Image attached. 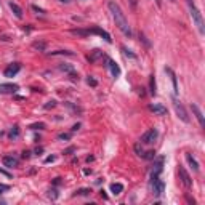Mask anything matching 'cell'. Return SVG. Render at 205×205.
Returning <instances> with one entry per match:
<instances>
[{
	"mask_svg": "<svg viewBox=\"0 0 205 205\" xmlns=\"http://www.w3.org/2000/svg\"><path fill=\"white\" fill-rule=\"evenodd\" d=\"M186 160H188V164H189V167L192 168V172H194V173H199V170H200V168H199V164H197V160H195L189 152L186 154Z\"/></svg>",
	"mask_w": 205,
	"mask_h": 205,
	"instance_id": "cell-14",
	"label": "cell"
},
{
	"mask_svg": "<svg viewBox=\"0 0 205 205\" xmlns=\"http://www.w3.org/2000/svg\"><path fill=\"white\" fill-rule=\"evenodd\" d=\"M64 106H66L68 109H71L72 112H76V114H77V112H82V109H80V107H77L76 104H72V102H64Z\"/></svg>",
	"mask_w": 205,
	"mask_h": 205,
	"instance_id": "cell-24",
	"label": "cell"
},
{
	"mask_svg": "<svg viewBox=\"0 0 205 205\" xmlns=\"http://www.w3.org/2000/svg\"><path fill=\"white\" fill-rule=\"evenodd\" d=\"M32 48H35V50H39V51H45V48H46V43L45 42H34L32 43Z\"/></svg>",
	"mask_w": 205,
	"mask_h": 205,
	"instance_id": "cell-20",
	"label": "cell"
},
{
	"mask_svg": "<svg viewBox=\"0 0 205 205\" xmlns=\"http://www.w3.org/2000/svg\"><path fill=\"white\" fill-rule=\"evenodd\" d=\"M32 10L35 11V13H40V15H45V10H42V8H39L37 5H32Z\"/></svg>",
	"mask_w": 205,
	"mask_h": 205,
	"instance_id": "cell-34",
	"label": "cell"
},
{
	"mask_svg": "<svg viewBox=\"0 0 205 205\" xmlns=\"http://www.w3.org/2000/svg\"><path fill=\"white\" fill-rule=\"evenodd\" d=\"M55 159H56V157H55V155H50V157H46V159H45V162L48 164V162H53Z\"/></svg>",
	"mask_w": 205,
	"mask_h": 205,
	"instance_id": "cell-38",
	"label": "cell"
},
{
	"mask_svg": "<svg viewBox=\"0 0 205 205\" xmlns=\"http://www.w3.org/2000/svg\"><path fill=\"white\" fill-rule=\"evenodd\" d=\"M165 71H167V72H168L170 76H172V82H173V91H175V95H176V93H178V85H176V76L173 74V71H172V69H168V68H167Z\"/></svg>",
	"mask_w": 205,
	"mask_h": 205,
	"instance_id": "cell-19",
	"label": "cell"
},
{
	"mask_svg": "<svg viewBox=\"0 0 205 205\" xmlns=\"http://www.w3.org/2000/svg\"><path fill=\"white\" fill-rule=\"evenodd\" d=\"M69 138H71V135H69V133H61V135L58 136V139H64V141H68Z\"/></svg>",
	"mask_w": 205,
	"mask_h": 205,
	"instance_id": "cell-35",
	"label": "cell"
},
{
	"mask_svg": "<svg viewBox=\"0 0 205 205\" xmlns=\"http://www.w3.org/2000/svg\"><path fill=\"white\" fill-rule=\"evenodd\" d=\"M18 90L16 83H0V95H10Z\"/></svg>",
	"mask_w": 205,
	"mask_h": 205,
	"instance_id": "cell-9",
	"label": "cell"
},
{
	"mask_svg": "<svg viewBox=\"0 0 205 205\" xmlns=\"http://www.w3.org/2000/svg\"><path fill=\"white\" fill-rule=\"evenodd\" d=\"M5 191H10V186L8 184H0V194H3Z\"/></svg>",
	"mask_w": 205,
	"mask_h": 205,
	"instance_id": "cell-33",
	"label": "cell"
},
{
	"mask_svg": "<svg viewBox=\"0 0 205 205\" xmlns=\"http://www.w3.org/2000/svg\"><path fill=\"white\" fill-rule=\"evenodd\" d=\"M59 2H63V3H69V0H59Z\"/></svg>",
	"mask_w": 205,
	"mask_h": 205,
	"instance_id": "cell-43",
	"label": "cell"
},
{
	"mask_svg": "<svg viewBox=\"0 0 205 205\" xmlns=\"http://www.w3.org/2000/svg\"><path fill=\"white\" fill-rule=\"evenodd\" d=\"M151 189H152V194L157 195V197H160L165 192V183H164V180H160V176L151 178Z\"/></svg>",
	"mask_w": 205,
	"mask_h": 205,
	"instance_id": "cell-4",
	"label": "cell"
},
{
	"mask_svg": "<svg viewBox=\"0 0 205 205\" xmlns=\"http://www.w3.org/2000/svg\"><path fill=\"white\" fill-rule=\"evenodd\" d=\"M107 7H109V11H111V15H112L114 21H116V26H117L127 37H130V35H132V27H130L128 20H127L125 13L122 11V8H120V7L114 2V0H111V2L107 3Z\"/></svg>",
	"mask_w": 205,
	"mask_h": 205,
	"instance_id": "cell-1",
	"label": "cell"
},
{
	"mask_svg": "<svg viewBox=\"0 0 205 205\" xmlns=\"http://www.w3.org/2000/svg\"><path fill=\"white\" fill-rule=\"evenodd\" d=\"M170 2H176V0H170Z\"/></svg>",
	"mask_w": 205,
	"mask_h": 205,
	"instance_id": "cell-44",
	"label": "cell"
},
{
	"mask_svg": "<svg viewBox=\"0 0 205 205\" xmlns=\"http://www.w3.org/2000/svg\"><path fill=\"white\" fill-rule=\"evenodd\" d=\"M51 55V56H56V55H68V56H72V51H66V50H58V51H51L50 53Z\"/></svg>",
	"mask_w": 205,
	"mask_h": 205,
	"instance_id": "cell-26",
	"label": "cell"
},
{
	"mask_svg": "<svg viewBox=\"0 0 205 205\" xmlns=\"http://www.w3.org/2000/svg\"><path fill=\"white\" fill-rule=\"evenodd\" d=\"M2 162H3L5 167H8V168H15V167H18V164H20V160L13 155H5L2 159Z\"/></svg>",
	"mask_w": 205,
	"mask_h": 205,
	"instance_id": "cell-12",
	"label": "cell"
},
{
	"mask_svg": "<svg viewBox=\"0 0 205 205\" xmlns=\"http://www.w3.org/2000/svg\"><path fill=\"white\" fill-rule=\"evenodd\" d=\"M149 91H151V95H155V79H154V76H151V79H149Z\"/></svg>",
	"mask_w": 205,
	"mask_h": 205,
	"instance_id": "cell-23",
	"label": "cell"
},
{
	"mask_svg": "<svg viewBox=\"0 0 205 205\" xmlns=\"http://www.w3.org/2000/svg\"><path fill=\"white\" fill-rule=\"evenodd\" d=\"M102 56H104V55H102V51H101V50H93V51H91V55L88 56V61H90V63H95V61H98V59H99V58H102Z\"/></svg>",
	"mask_w": 205,
	"mask_h": 205,
	"instance_id": "cell-17",
	"label": "cell"
},
{
	"mask_svg": "<svg viewBox=\"0 0 205 205\" xmlns=\"http://www.w3.org/2000/svg\"><path fill=\"white\" fill-rule=\"evenodd\" d=\"M87 82H88V85H91V87H96V85H98V82H96L95 79H91V77H88Z\"/></svg>",
	"mask_w": 205,
	"mask_h": 205,
	"instance_id": "cell-36",
	"label": "cell"
},
{
	"mask_svg": "<svg viewBox=\"0 0 205 205\" xmlns=\"http://www.w3.org/2000/svg\"><path fill=\"white\" fill-rule=\"evenodd\" d=\"M59 69H61V71H64V72H68V74H72V72H74V69H72L71 66H66V64H61Z\"/></svg>",
	"mask_w": 205,
	"mask_h": 205,
	"instance_id": "cell-29",
	"label": "cell"
},
{
	"mask_svg": "<svg viewBox=\"0 0 205 205\" xmlns=\"http://www.w3.org/2000/svg\"><path fill=\"white\" fill-rule=\"evenodd\" d=\"M74 35H80V37H87V35H90V31H83V29H72L71 31Z\"/></svg>",
	"mask_w": 205,
	"mask_h": 205,
	"instance_id": "cell-21",
	"label": "cell"
},
{
	"mask_svg": "<svg viewBox=\"0 0 205 205\" xmlns=\"http://www.w3.org/2000/svg\"><path fill=\"white\" fill-rule=\"evenodd\" d=\"M122 51H124V55H125V56H130V58H133V59L136 58L133 53H130V50H127V48H125V46H122Z\"/></svg>",
	"mask_w": 205,
	"mask_h": 205,
	"instance_id": "cell-31",
	"label": "cell"
},
{
	"mask_svg": "<svg viewBox=\"0 0 205 205\" xmlns=\"http://www.w3.org/2000/svg\"><path fill=\"white\" fill-rule=\"evenodd\" d=\"M0 173H2V175H5V176H7V178H11V175H10V173H8V172H5V170H2V168H0Z\"/></svg>",
	"mask_w": 205,
	"mask_h": 205,
	"instance_id": "cell-39",
	"label": "cell"
},
{
	"mask_svg": "<svg viewBox=\"0 0 205 205\" xmlns=\"http://www.w3.org/2000/svg\"><path fill=\"white\" fill-rule=\"evenodd\" d=\"M10 8H11V11H13V15L16 16V18H20V20H21V18H23V10H21V7L20 5H16V3H10Z\"/></svg>",
	"mask_w": 205,
	"mask_h": 205,
	"instance_id": "cell-18",
	"label": "cell"
},
{
	"mask_svg": "<svg viewBox=\"0 0 205 205\" xmlns=\"http://www.w3.org/2000/svg\"><path fill=\"white\" fill-rule=\"evenodd\" d=\"M157 136H159V132H157L155 128H151V130H147V132L141 136L139 141H141V144H154Z\"/></svg>",
	"mask_w": 205,
	"mask_h": 205,
	"instance_id": "cell-5",
	"label": "cell"
},
{
	"mask_svg": "<svg viewBox=\"0 0 205 205\" xmlns=\"http://www.w3.org/2000/svg\"><path fill=\"white\" fill-rule=\"evenodd\" d=\"M79 128H80V125H79V124H77V125H74V127H72V132H77Z\"/></svg>",
	"mask_w": 205,
	"mask_h": 205,
	"instance_id": "cell-41",
	"label": "cell"
},
{
	"mask_svg": "<svg viewBox=\"0 0 205 205\" xmlns=\"http://www.w3.org/2000/svg\"><path fill=\"white\" fill-rule=\"evenodd\" d=\"M23 157H24V159H29V157H31V151H24L23 152Z\"/></svg>",
	"mask_w": 205,
	"mask_h": 205,
	"instance_id": "cell-37",
	"label": "cell"
},
{
	"mask_svg": "<svg viewBox=\"0 0 205 205\" xmlns=\"http://www.w3.org/2000/svg\"><path fill=\"white\" fill-rule=\"evenodd\" d=\"M90 194H91V189H88V188H82V189L76 191V195H90Z\"/></svg>",
	"mask_w": 205,
	"mask_h": 205,
	"instance_id": "cell-25",
	"label": "cell"
},
{
	"mask_svg": "<svg viewBox=\"0 0 205 205\" xmlns=\"http://www.w3.org/2000/svg\"><path fill=\"white\" fill-rule=\"evenodd\" d=\"M188 7H189V11H191V18L192 21L195 24V27H197L199 34H205V23H203V18H202V13L199 11V8L195 7L194 0H188Z\"/></svg>",
	"mask_w": 205,
	"mask_h": 205,
	"instance_id": "cell-2",
	"label": "cell"
},
{
	"mask_svg": "<svg viewBox=\"0 0 205 205\" xmlns=\"http://www.w3.org/2000/svg\"><path fill=\"white\" fill-rule=\"evenodd\" d=\"M149 109L157 116H167V107L162 104H149Z\"/></svg>",
	"mask_w": 205,
	"mask_h": 205,
	"instance_id": "cell-13",
	"label": "cell"
},
{
	"mask_svg": "<svg viewBox=\"0 0 205 205\" xmlns=\"http://www.w3.org/2000/svg\"><path fill=\"white\" fill-rule=\"evenodd\" d=\"M48 197L53 199V200H56V199H58V191H56V189H50V191H48Z\"/></svg>",
	"mask_w": 205,
	"mask_h": 205,
	"instance_id": "cell-28",
	"label": "cell"
},
{
	"mask_svg": "<svg viewBox=\"0 0 205 205\" xmlns=\"http://www.w3.org/2000/svg\"><path fill=\"white\" fill-rule=\"evenodd\" d=\"M122 191H124V184H120V183H112L111 184V192H112L114 195L122 194Z\"/></svg>",
	"mask_w": 205,
	"mask_h": 205,
	"instance_id": "cell-16",
	"label": "cell"
},
{
	"mask_svg": "<svg viewBox=\"0 0 205 205\" xmlns=\"http://www.w3.org/2000/svg\"><path fill=\"white\" fill-rule=\"evenodd\" d=\"M8 136H10L11 139H16L18 136H20V127L15 125V127L11 128V132H10V135H8Z\"/></svg>",
	"mask_w": 205,
	"mask_h": 205,
	"instance_id": "cell-22",
	"label": "cell"
},
{
	"mask_svg": "<svg viewBox=\"0 0 205 205\" xmlns=\"http://www.w3.org/2000/svg\"><path fill=\"white\" fill-rule=\"evenodd\" d=\"M191 109H192V112H194L195 119L199 120V125L203 128V127H205V120H203V114H202V111L199 109V106H197V104H191Z\"/></svg>",
	"mask_w": 205,
	"mask_h": 205,
	"instance_id": "cell-11",
	"label": "cell"
},
{
	"mask_svg": "<svg viewBox=\"0 0 205 205\" xmlns=\"http://www.w3.org/2000/svg\"><path fill=\"white\" fill-rule=\"evenodd\" d=\"M178 175H180V180H181V183H183V186L186 189H189L191 186H192V180H191V176H189V173L186 172V168L184 167H178Z\"/></svg>",
	"mask_w": 205,
	"mask_h": 205,
	"instance_id": "cell-6",
	"label": "cell"
},
{
	"mask_svg": "<svg viewBox=\"0 0 205 205\" xmlns=\"http://www.w3.org/2000/svg\"><path fill=\"white\" fill-rule=\"evenodd\" d=\"M31 128H32V130H42V128H45V124H43V122L32 124V125H31Z\"/></svg>",
	"mask_w": 205,
	"mask_h": 205,
	"instance_id": "cell-30",
	"label": "cell"
},
{
	"mask_svg": "<svg viewBox=\"0 0 205 205\" xmlns=\"http://www.w3.org/2000/svg\"><path fill=\"white\" fill-rule=\"evenodd\" d=\"M172 104H173V107H175V112H176V116H178L184 124H189V116H188V112H186V109H184V106L180 102V99H176L175 96L172 98Z\"/></svg>",
	"mask_w": 205,
	"mask_h": 205,
	"instance_id": "cell-3",
	"label": "cell"
},
{
	"mask_svg": "<svg viewBox=\"0 0 205 205\" xmlns=\"http://www.w3.org/2000/svg\"><path fill=\"white\" fill-rule=\"evenodd\" d=\"M55 106H56V101H55V99H51V101H48V102H46V104L43 106L45 109H50V107H55Z\"/></svg>",
	"mask_w": 205,
	"mask_h": 205,
	"instance_id": "cell-32",
	"label": "cell"
},
{
	"mask_svg": "<svg viewBox=\"0 0 205 205\" xmlns=\"http://www.w3.org/2000/svg\"><path fill=\"white\" fill-rule=\"evenodd\" d=\"M20 71H21V64L20 63H13V64H10V66L5 69V77H15Z\"/></svg>",
	"mask_w": 205,
	"mask_h": 205,
	"instance_id": "cell-10",
	"label": "cell"
},
{
	"mask_svg": "<svg viewBox=\"0 0 205 205\" xmlns=\"http://www.w3.org/2000/svg\"><path fill=\"white\" fill-rule=\"evenodd\" d=\"M143 159H147V160H151V159H154L155 157V152L154 151H147V152H143Z\"/></svg>",
	"mask_w": 205,
	"mask_h": 205,
	"instance_id": "cell-27",
	"label": "cell"
},
{
	"mask_svg": "<svg viewBox=\"0 0 205 205\" xmlns=\"http://www.w3.org/2000/svg\"><path fill=\"white\" fill-rule=\"evenodd\" d=\"M90 34H98V35H101L102 37V39H104L107 43H111V42H112V39H111V35L106 32V31H102V29H99V27H95V29H93V31H90Z\"/></svg>",
	"mask_w": 205,
	"mask_h": 205,
	"instance_id": "cell-15",
	"label": "cell"
},
{
	"mask_svg": "<svg viewBox=\"0 0 205 205\" xmlns=\"http://www.w3.org/2000/svg\"><path fill=\"white\" fill-rule=\"evenodd\" d=\"M106 68L111 71V74H112L114 77H119L120 76V68H119V64L116 61H112L111 58H106Z\"/></svg>",
	"mask_w": 205,
	"mask_h": 205,
	"instance_id": "cell-8",
	"label": "cell"
},
{
	"mask_svg": "<svg viewBox=\"0 0 205 205\" xmlns=\"http://www.w3.org/2000/svg\"><path fill=\"white\" fill-rule=\"evenodd\" d=\"M53 183H55V186H58V184L61 183V178H55V181H53Z\"/></svg>",
	"mask_w": 205,
	"mask_h": 205,
	"instance_id": "cell-40",
	"label": "cell"
},
{
	"mask_svg": "<svg viewBox=\"0 0 205 205\" xmlns=\"http://www.w3.org/2000/svg\"><path fill=\"white\" fill-rule=\"evenodd\" d=\"M130 2H132V7H133V8L136 7V0H130Z\"/></svg>",
	"mask_w": 205,
	"mask_h": 205,
	"instance_id": "cell-42",
	"label": "cell"
},
{
	"mask_svg": "<svg viewBox=\"0 0 205 205\" xmlns=\"http://www.w3.org/2000/svg\"><path fill=\"white\" fill-rule=\"evenodd\" d=\"M164 170V157H159L154 165H152V170H151V178H154V176H159Z\"/></svg>",
	"mask_w": 205,
	"mask_h": 205,
	"instance_id": "cell-7",
	"label": "cell"
}]
</instances>
